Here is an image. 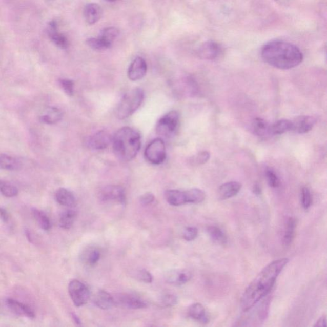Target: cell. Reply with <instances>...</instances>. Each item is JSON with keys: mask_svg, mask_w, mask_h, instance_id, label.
Masks as SVG:
<instances>
[{"mask_svg": "<svg viewBox=\"0 0 327 327\" xmlns=\"http://www.w3.org/2000/svg\"><path fill=\"white\" fill-rule=\"evenodd\" d=\"M178 123V113L176 111H171L157 121L155 127L157 134L162 137H170L175 133Z\"/></svg>", "mask_w": 327, "mask_h": 327, "instance_id": "obj_6", "label": "cell"}, {"mask_svg": "<svg viewBox=\"0 0 327 327\" xmlns=\"http://www.w3.org/2000/svg\"><path fill=\"white\" fill-rule=\"evenodd\" d=\"M32 213L33 216H34L35 219L37 220L41 228H43L44 230L46 231L51 229V224L50 220H49L45 213L40 211V210L37 209H33Z\"/></svg>", "mask_w": 327, "mask_h": 327, "instance_id": "obj_32", "label": "cell"}, {"mask_svg": "<svg viewBox=\"0 0 327 327\" xmlns=\"http://www.w3.org/2000/svg\"><path fill=\"white\" fill-rule=\"evenodd\" d=\"M193 277L190 271L188 270H173L166 273L165 279L166 282L175 286H181L188 282Z\"/></svg>", "mask_w": 327, "mask_h": 327, "instance_id": "obj_14", "label": "cell"}, {"mask_svg": "<svg viewBox=\"0 0 327 327\" xmlns=\"http://www.w3.org/2000/svg\"><path fill=\"white\" fill-rule=\"evenodd\" d=\"M101 200L105 202H118L124 203L126 194L122 187L116 185H109L104 187L99 194Z\"/></svg>", "mask_w": 327, "mask_h": 327, "instance_id": "obj_9", "label": "cell"}, {"mask_svg": "<svg viewBox=\"0 0 327 327\" xmlns=\"http://www.w3.org/2000/svg\"><path fill=\"white\" fill-rule=\"evenodd\" d=\"M289 259L281 258L271 262L259 272L245 291L241 300L243 312L250 310L271 292L277 277L287 265Z\"/></svg>", "mask_w": 327, "mask_h": 327, "instance_id": "obj_1", "label": "cell"}, {"mask_svg": "<svg viewBox=\"0 0 327 327\" xmlns=\"http://www.w3.org/2000/svg\"><path fill=\"white\" fill-rule=\"evenodd\" d=\"M222 53V48L219 44L214 41H207L203 43L198 50L199 56L205 59H214L219 58Z\"/></svg>", "mask_w": 327, "mask_h": 327, "instance_id": "obj_13", "label": "cell"}, {"mask_svg": "<svg viewBox=\"0 0 327 327\" xmlns=\"http://www.w3.org/2000/svg\"><path fill=\"white\" fill-rule=\"evenodd\" d=\"M9 218V214H8L6 210L0 207V219H2V221L4 222H8Z\"/></svg>", "mask_w": 327, "mask_h": 327, "instance_id": "obj_45", "label": "cell"}, {"mask_svg": "<svg viewBox=\"0 0 327 327\" xmlns=\"http://www.w3.org/2000/svg\"><path fill=\"white\" fill-rule=\"evenodd\" d=\"M0 192L7 198H12L17 195L18 189L7 181L0 180Z\"/></svg>", "mask_w": 327, "mask_h": 327, "instance_id": "obj_35", "label": "cell"}, {"mask_svg": "<svg viewBox=\"0 0 327 327\" xmlns=\"http://www.w3.org/2000/svg\"><path fill=\"white\" fill-rule=\"evenodd\" d=\"M161 302L166 307H172V306L175 305L178 303V298L175 295L168 293V294L162 296Z\"/></svg>", "mask_w": 327, "mask_h": 327, "instance_id": "obj_39", "label": "cell"}, {"mask_svg": "<svg viewBox=\"0 0 327 327\" xmlns=\"http://www.w3.org/2000/svg\"><path fill=\"white\" fill-rule=\"evenodd\" d=\"M296 226V220L294 218L290 217L288 219L283 237V243L284 246H289L292 243L293 238L295 237Z\"/></svg>", "mask_w": 327, "mask_h": 327, "instance_id": "obj_29", "label": "cell"}, {"mask_svg": "<svg viewBox=\"0 0 327 327\" xmlns=\"http://www.w3.org/2000/svg\"><path fill=\"white\" fill-rule=\"evenodd\" d=\"M301 200H302V205L303 209L308 210L310 209L311 203H312V198L310 189L308 188H303L302 192H301Z\"/></svg>", "mask_w": 327, "mask_h": 327, "instance_id": "obj_36", "label": "cell"}, {"mask_svg": "<svg viewBox=\"0 0 327 327\" xmlns=\"http://www.w3.org/2000/svg\"><path fill=\"white\" fill-rule=\"evenodd\" d=\"M145 156L146 159L153 165H160L166 157V146L161 138L155 139L145 149Z\"/></svg>", "mask_w": 327, "mask_h": 327, "instance_id": "obj_7", "label": "cell"}, {"mask_svg": "<svg viewBox=\"0 0 327 327\" xmlns=\"http://www.w3.org/2000/svg\"><path fill=\"white\" fill-rule=\"evenodd\" d=\"M112 141V137L108 132L100 131L96 132L88 139V146L94 150H102L106 149Z\"/></svg>", "mask_w": 327, "mask_h": 327, "instance_id": "obj_12", "label": "cell"}, {"mask_svg": "<svg viewBox=\"0 0 327 327\" xmlns=\"http://www.w3.org/2000/svg\"><path fill=\"white\" fill-rule=\"evenodd\" d=\"M326 319L325 316H321L320 318H319L318 321H316L315 325L314 326H326Z\"/></svg>", "mask_w": 327, "mask_h": 327, "instance_id": "obj_46", "label": "cell"}, {"mask_svg": "<svg viewBox=\"0 0 327 327\" xmlns=\"http://www.w3.org/2000/svg\"><path fill=\"white\" fill-rule=\"evenodd\" d=\"M100 258V251L97 249H93L89 253H88L87 256V263L90 265H93L97 263Z\"/></svg>", "mask_w": 327, "mask_h": 327, "instance_id": "obj_41", "label": "cell"}, {"mask_svg": "<svg viewBox=\"0 0 327 327\" xmlns=\"http://www.w3.org/2000/svg\"><path fill=\"white\" fill-rule=\"evenodd\" d=\"M103 14L102 7L97 4L91 3L86 5L84 9V17L88 25H93L101 19Z\"/></svg>", "mask_w": 327, "mask_h": 327, "instance_id": "obj_17", "label": "cell"}, {"mask_svg": "<svg viewBox=\"0 0 327 327\" xmlns=\"http://www.w3.org/2000/svg\"><path fill=\"white\" fill-rule=\"evenodd\" d=\"M63 113L56 108H50L47 111L46 114L40 116L41 122L52 125L55 124L62 120Z\"/></svg>", "mask_w": 327, "mask_h": 327, "instance_id": "obj_25", "label": "cell"}, {"mask_svg": "<svg viewBox=\"0 0 327 327\" xmlns=\"http://www.w3.org/2000/svg\"><path fill=\"white\" fill-rule=\"evenodd\" d=\"M254 305L250 310L245 311L246 315L240 320L239 325L243 323L242 326H256L261 325L268 315L269 310V300H263Z\"/></svg>", "mask_w": 327, "mask_h": 327, "instance_id": "obj_5", "label": "cell"}, {"mask_svg": "<svg viewBox=\"0 0 327 327\" xmlns=\"http://www.w3.org/2000/svg\"><path fill=\"white\" fill-rule=\"evenodd\" d=\"M147 72L146 62L141 57H137L130 65L128 72H127V76L131 81H137L144 78Z\"/></svg>", "mask_w": 327, "mask_h": 327, "instance_id": "obj_10", "label": "cell"}, {"mask_svg": "<svg viewBox=\"0 0 327 327\" xmlns=\"http://www.w3.org/2000/svg\"><path fill=\"white\" fill-rule=\"evenodd\" d=\"M137 278L139 279V281L146 282V283H150L153 281L152 274L145 270L139 271L138 274H137Z\"/></svg>", "mask_w": 327, "mask_h": 327, "instance_id": "obj_42", "label": "cell"}, {"mask_svg": "<svg viewBox=\"0 0 327 327\" xmlns=\"http://www.w3.org/2000/svg\"><path fill=\"white\" fill-rule=\"evenodd\" d=\"M22 167V163L17 158L7 154H0V170L16 171Z\"/></svg>", "mask_w": 327, "mask_h": 327, "instance_id": "obj_23", "label": "cell"}, {"mask_svg": "<svg viewBox=\"0 0 327 327\" xmlns=\"http://www.w3.org/2000/svg\"><path fill=\"white\" fill-rule=\"evenodd\" d=\"M114 298L115 304L131 310H140L147 307V303L139 298L127 294H119Z\"/></svg>", "mask_w": 327, "mask_h": 327, "instance_id": "obj_11", "label": "cell"}, {"mask_svg": "<svg viewBox=\"0 0 327 327\" xmlns=\"http://www.w3.org/2000/svg\"><path fill=\"white\" fill-rule=\"evenodd\" d=\"M106 1H107L108 2H114L116 1V0H106Z\"/></svg>", "mask_w": 327, "mask_h": 327, "instance_id": "obj_49", "label": "cell"}, {"mask_svg": "<svg viewBox=\"0 0 327 327\" xmlns=\"http://www.w3.org/2000/svg\"><path fill=\"white\" fill-rule=\"evenodd\" d=\"M86 43L90 48L95 51H105L110 48L111 46L99 38H90L86 40Z\"/></svg>", "mask_w": 327, "mask_h": 327, "instance_id": "obj_34", "label": "cell"}, {"mask_svg": "<svg viewBox=\"0 0 327 327\" xmlns=\"http://www.w3.org/2000/svg\"><path fill=\"white\" fill-rule=\"evenodd\" d=\"M210 237L214 242L220 245H224L227 242V237L220 228L215 226H210L207 228Z\"/></svg>", "mask_w": 327, "mask_h": 327, "instance_id": "obj_27", "label": "cell"}, {"mask_svg": "<svg viewBox=\"0 0 327 327\" xmlns=\"http://www.w3.org/2000/svg\"><path fill=\"white\" fill-rule=\"evenodd\" d=\"M198 230L196 227H188L184 230L183 237L187 241H193L198 237Z\"/></svg>", "mask_w": 327, "mask_h": 327, "instance_id": "obj_40", "label": "cell"}, {"mask_svg": "<svg viewBox=\"0 0 327 327\" xmlns=\"http://www.w3.org/2000/svg\"><path fill=\"white\" fill-rule=\"evenodd\" d=\"M68 290L70 297L76 307H81L86 304L89 300V289L78 280L74 279L70 282Z\"/></svg>", "mask_w": 327, "mask_h": 327, "instance_id": "obj_8", "label": "cell"}, {"mask_svg": "<svg viewBox=\"0 0 327 327\" xmlns=\"http://www.w3.org/2000/svg\"><path fill=\"white\" fill-rule=\"evenodd\" d=\"M188 314L192 319L204 325L209 322V318L206 310L201 303H196L191 305L189 308Z\"/></svg>", "mask_w": 327, "mask_h": 327, "instance_id": "obj_20", "label": "cell"}, {"mask_svg": "<svg viewBox=\"0 0 327 327\" xmlns=\"http://www.w3.org/2000/svg\"><path fill=\"white\" fill-rule=\"evenodd\" d=\"M59 84L67 95L72 96L74 95V83L73 81L67 79H62L59 80Z\"/></svg>", "mask_w": 327, "mask_h": 327, "instance_id": "obj_37", "label": "cell"}, {"mask_svg": "<svg viewBox=\"0 0 327 327\" xmlns=\"http://www.w3.org/2000/svg\"><path fill=\"white\" fill-rule=\"evenodd\" d=\"M144 90L134 88L124 95L116 109V116L120 120L127 118L138 110L144 100Z\"/></svg>", "mask_w": 327, "mask_h": 327, "instance_id": "obj_4", "label": "cell"}, {"mask_svg": "<svg viewBox=\"0 0 327 327\" xmlns=\"http://www.w3.org/2000/svg\"><path fill=\"white\" fill-rule=\"evenodd\" d=\"M187 203L199 204L206 198L204 192L199 189H191L186 191Z\"/></svg>", "mask_w": 327, "mask_h": 327, "instance_id": "obj_30", "label": "cell"}, {"mask_svg": "<svg viewBox=\"0 0 327 327\" xmlns=\"http://www.w3.org/2000/svg\"><path fill=\"white\" fill-rule=\"evenodd\" d=\"M242 185L237 181H230L222 184L218 189V198L220 200H226V199L233 198L239 193Z\"/></svg>", "mask_w": 327, "mask_h": 327, "instance_id": "obj_16", "label": "cell"}, {"mask_svg": "<svg viewBox=\"0 0 327 327\" xmlns=\"http://www.w3.org/2000/svg\"><path fill=\"white\" fill-rule=\"evenodd\" d=\"M72 317H73L75 322H76L77 325H81V321H80L78 316H77L76 315H75V314H72Z\"/></svg>", "mask_w": 327, "mask_h": 327, "instance_id": "obj_48", "label": "cell"}, {"mask_svg": "<svg viewBox=\"0 0 327 327\" xmlns=\"http://www.w3.org/2000/svg\"><path fill=\"white\" fill-rule=\"evenodd\" d=\"M55 198L59 204L65 207H74L77 203L73 193L65 188H59L57 190Z\"/></svg>", "mask_w": 327, "mask_h": 327, "instance_id": "obj_21", "label": "cell"}, {"mask_svg": "<svg viewBox=\"0 0 327 327\" xmlns=\"http://www.w3.org/2000/svg\"><path fill=\"white\" fill-rule=\"evenodd\" d=\"M112 141L116 156L123 161L134 159L141 149V136L136 130L129 127L119 129Z\"/></svg>", "mask_w": 327, "mask_h": 327, "instance_id": "obj_3", "label": "cell"}, {"mask_svg": "<svg viewBox=\"0 0 327 327\" xmlns=\"http://www.w3.org/2000/svg\"><path fill=\"white\" fill-rule=\"evenodd\" d=\"M7 305L13 313L19 316H27L28 318H35V313L30 306L9 298L7 300Z\"/></svg>", "mask_w": 327, "mask_h": 327, "instance_id": "obj_19", "label": "cell"}, {"mask_svg": "<svg viewBox=\"0 0 327 327\" xmlns=\"http://www.w3.org/2000/svg\"><path fill=\"white\" fill-rule=\"evenodd\" d=\"M210 157V154L209 152H201L196 155L195 158H194V162L198 163V165H203V163L207 162L208 160H209Z\"/></svg>", "mask_w": 327, "mask_h": 327, "instance_id": "obj_43", "label": "cell"}, {"mask_svg": "<svg viewBox=\"0 0 327 327\" xmlns=\"http://www.w3.org/2000/svg\"><path fill=\"white\" fill-rule=\"evenodd\" d=\"M253 131L258 136L265 137L271 134V126L265 120L257 118L253 123Z\"/></svg>", "mask_w": 327, "mask_h": 327, "instance_id": "obj_26", "label": "cell"}, {"mask_svg": "<svg viewBox=\"0 0 327 327\" xmlns=\"http://www.w3.org/2000/svg\"><path fill=\"white\" fill-rule=\"evenodd\" d=\"M119 33V30L118 28L115 27H108L105 28L102 32H101L100 38L106 43L110 44V46L112 45L113 41L117 38Z\"/></svg>", "mask_w": 327, "mask_h": 327, "instance_id": "obj_33", "label": "cell"}, {"mask_svg": "<svg viewBox=\"0 0 327 327\" xmlns=\"http://www.w3.org/2000/svg\"><path fill=\"white\" fill-rule=\"evenodd\" d=\"M94 303L98 308L103 310H108L115 305L114 298L110 293L105 291L100 290L96 293L94 297Z\"/></svg>", "mask_w": 327, "mask_h": 327, "instance_id": "obj_22", "label": "cell"}, {"mask_svg": "<svg viewBox=\"0 0 327 327\" xmlns=\"http://www.w3.org/2000/svg\"><path fill=\"white\" fill-rule=\"evenodd\" d=\"M293 122V131L299 134H305L313 129L316 122V119L311 116H302Z\"/></svg>", "mask_w": 327, "mask_h": 327, "instance_id": "obj_18", "label": "cell"}, {"mask_svg": "<svg viewBox=\"0 0 327 327\" xmlns=\"http://www.w3.org/2000/svg\"><path fill=\"white\" fill-rule=\"evenodd\" d=\"M165 198L168 203L173 206H180L187 203L185 191L168 190L166 191Z\"/></svg>", "mask_w": 327, "mask_h": 327, "instance_id": "obj_24", "label": "cell"}, {"mask_svg": "<svg viewBox=\"0 0 327 327\" xmlns=\"http://www.w3.org/2000/svg\"><path fill=\"white\" fill-rule=\"evenodd\" d=\"M76 216L77 214L74 210H66L62 213L60 218H59V226L64 229H70L73 226Z\"/></svg>", "mask_w": 327, "mask_h": 327, "instance_id": "obj_31", "label": "cell"}, {"mask_svg": "<svg viewBox=\"0 0 327 327\" xmlns=\"http://www.w3.org/2000/svg\"><path fill=\"white\" fill-rule=\"evenodd\" d=\"M253 193L255 194L256 195H260L261 193V189L260 188V186H259L258 183L254 184L253 187Z\"/></svg>", "mask_w": 327, "mask_h": 327, "instance_id": "obj_47", "label": "cell"}, {"mask_svg": "<svg viewBox=\"0 0 327 327\" xmlns=\"http://www.w3.org/2000/svg\"><path fill=\"white\" fill-rule=\"evenodd\" d=\"M290 131H293V122L290 120H280L271 126L272 135H281Z\"/></svg>", "mask_w": 327, "mask_h": 327, "instance_id": "obj_28", "label": "cell"}, {"mask_svg": "<svg viewBox=\"0 0 327 327\" xmlns=\"http://www.w3.org/2000/svg\"><path fill=\"white\" fill-rule=\"evenodd\" d=\"M49 37L59 48L67 49L69 46V42L62 33L58 32V25L55 21L49 22L48 28Z\"/></svg>", "mask_w": 327, "mask_h": 327, "instance_id": "obj_15", "label": "cell"}, {"mask_svg": "<svg viewBox=\"0 0 327 327\" xmlns=\"http://www.w3.org/2000/svg\"><path fill=\"white\" fill-rule=\"evenodd\" d=\"M265 174L269 186L273 188H278L280 186V180L276 174L271 170H267Z\"/></svg>", "mask_w": 327, "mask_h": 327, "instance_id": "obj_38", "label": "cell"}, {"mask_svg": "<svg viewBox=\"0 0 327 327\" xmlns=\"http://www.w3.org/2000/svg\"><path fill=\"white\" fill-rule=\"evenodd\" d=\"M155 199L154 194L151 193H147L141 196L140 201L142 205H148L153 203Z\"/></svg>", "mask_w": 327, "mask_h": 327, "instance_id": "obj_44", "label": "cell"}, {"mask_svg": "<svg viewBox=\"0 0 327 327\" xmlns=\"http://www.w3.org/2000/svg\"><path fill=\"white\" fill-rule=\"evenodd\" d=\"M261 56L266 63L277 69L287 70L297 67L303 61V54L293 44L283 40H273L264 45Z\"/></svg>", "mask_w": 327, "mask_h": 327, "instance_id": "obj_2", "label": "cell"}]
</instances>
